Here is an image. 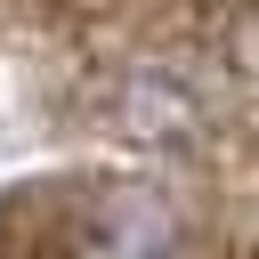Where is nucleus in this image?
<instances>
[{"label":"nucleus","mask_w":259,"mask_h":259,"mask_svg":"<svg viewBox=\"0 0 259 259\" xmlns=\"http://www.w3.org/2000/svg\"><path fill=\"white\" fill-rule=\"evenodd\" d=\"M186 251H194L186 210L170 194H146V186L105 194L73 235V259H186Z\"/></svg>","instance_id":"nucleus-1"}]
</instances>
